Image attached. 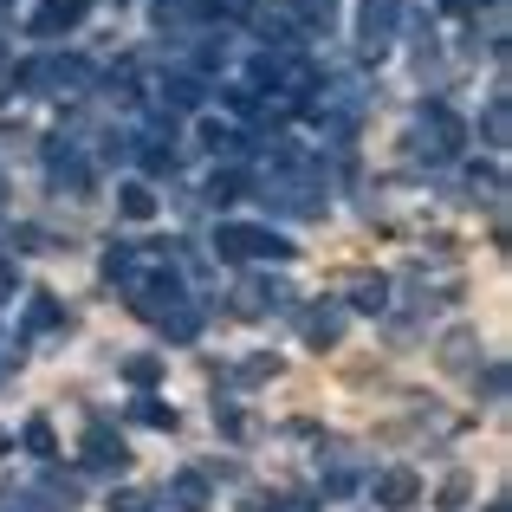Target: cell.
<instances>
[{"label":"cell","mask_w":512,"mask_h":512,"mask_svg":"<svg viewBox=\"0 0 512 512\" xmlns=\"http://www.w3.org/2000/svg\"><path fill=\"white\" fill-rule=\"evenodd\" d=\"M383 500H396V506L415 500V480H409V474H389V480H383Z\"/></svg>","instance_id":"6da1fadb"}]
</instances>
